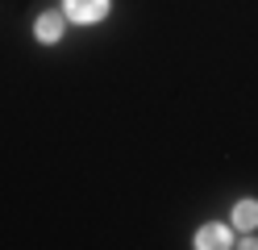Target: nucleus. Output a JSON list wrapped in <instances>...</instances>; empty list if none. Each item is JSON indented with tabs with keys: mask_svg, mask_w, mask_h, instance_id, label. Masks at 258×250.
I'll use <instances>...</instances> for the list:
<instances>
[{
	"mask_svg": "<svg viewBox=\"0 0 258 250\" xmlns=\"http://www.w3.org/2000/svg\"><path fill=\"white\" fill-rule=\"evenodd\" d=\"M104 13H108V0H67L71 21H100Z\"/></svg>",
	"mask_w": 258,
	"mask_h": 250,
	"instance_id": "nucleus-1",
	"label": "nucleus"
},
{
	"mask_svg": "<svg viewBox=\"0 0 258 250\" xmlns=\"http://www.w3.org/2000/svg\"><path fill=\"white\" fill-rule=\"evenodd\" d=\"M196 246H200V250H217V246H229V229H225V225H204V229L196 233Z\"/></svg>",
	"mask_w": 258,
	"mask_h": 250,
	"instance_id": "nucleus-2",
	"label": "nucleus"
},
{
	"mask_svg": "<svg viewBox=\"0 0 258 250\" xmlns=\"http://www.w3.org/2000/svg\"><path fill=\"white\" fill-rule=\"evenodd\" d=\"M38 38L42 42H58L62 38V17L58 13H42L38 17Z\"/></svg>",
	"mask_w": 258,
	"mask_h": 250,
	"instance_id": "nucleus-3",
	"label": "nucleus"
},
{
	"mask_svg": "<svg viewBox=\"0 0 258 250\" xmlns=\"http://www.w3.org/2000/svg\"><path fill=\"white\" fill-rule=\"evenodd\" d=\"M233 221H237L241 229H254V225H258V200H241L237 213H233Z\"/></svg>",
	"mask_w": 258,
	"mask_h": 250,
	"instance_id": "nucleus-4",
	"label": "nucleus"
}]
</instances>
